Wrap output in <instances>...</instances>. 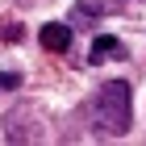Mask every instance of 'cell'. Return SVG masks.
<instances>
[{
	"label": "cell",
	"mask_w": 146,
	"mask_h": 146,
	"mask_svg": "<svg viewBox=\"0 0 146 146\" xmlns=\"http://www.w3.org/2000/svg\"><path fill=\"white\" fill-rule=\"evenodd\" d=\"M88 121L96 138H121L129 134L134 125V96H129V84L125 79H109L92 92L88 100Z\"/></svg>",
	"instance_id": "obj_1"
},
{
	"label": "cell",
	"mask_w": 146,
	"mask_h": 146,
	"mask_svg": "<svg viewBox=\"0 0 146 146\" xmlns=\"http://www.w3.org/2000/svg\"><path fill=\"white\" fill-rule=\"evenodd\" d=\"M38 42H42L46 50H54V54H63V50L71 46V25H58V21L42 25V34H38Z\"/></svg>",
	"instance_id": "obj_2"
},
{
	"label": "cell",
	"mask_w": 146,
	"mask_h": 146,
	"mask_svg": "<svg viewBox=\"0 0 146 146\" xmlns=\"http://www.w3.org/2000/svg\"><path fill=\"white\" fill-rule=\"evenodd\" d=\"M109 58H125V46L117 42V38H96L92 42V63H109Z\"/></svg>",
	"instance_id": "obj_3"
},
{
	"label": "cell",
	"mask_w": 146,
	"mask_h": 146,
	"mask_svg": "<svg viewBox=\"0 0 146 146\" xmlns=\"http://www.w3.org/2000/svg\"><path fill=\"white\" fill-rule=\"evenodd\" d=\"M125 0H79V17H100V13H117Z\"/></svg>",
	"instance_id": "obj_4"
},
{
	"label": "cell",
	"mask_w": 146,
	"mask_h": 146,
	"mask_svg": "<svg viewBox=\"0 0 146 146\" xmlns=\"http://www.w3.org/2000/svg\"><path fill=\"white\" fill-rule=\"evenodd\" d=\"M13 88H21V75L17 71H0V92H13Z\"/></svg>",
	"instance_id": "obj_5"
},
{
	"label": "cell",
	"mask_w": 146,
	"mask_h": 146,
	"mask_svg": "<svg viewBox=\"0 0 146 146\" xmlns=\"http://www.w3.org/2000/svg\"><path fill=\"white\" fill-rule=\"evenodd\" d=\"M0 38H9V42H21V29H17V25H9V29L0 25Z\"/></svg>",
	"instance_id": "obj_6"
}]
</instances>
